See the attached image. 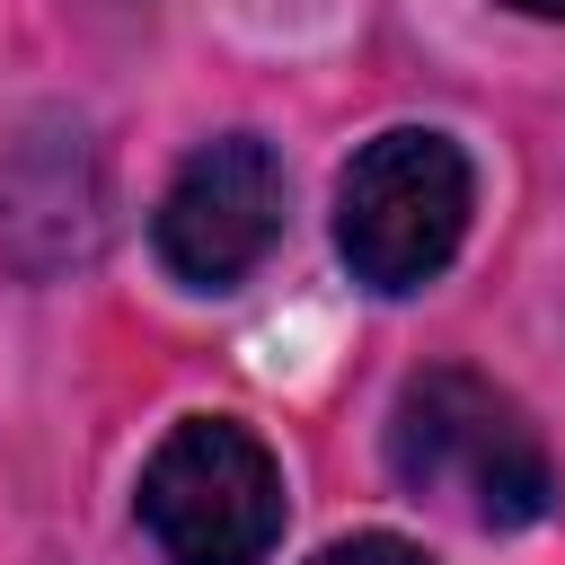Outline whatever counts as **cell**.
Instances as JSON below:
<instances>
[{
	"label": "cell",
	"mask_w": 565,
	"mask_h": 565,
	"mask_svg": "<svg viewBox=\"0 0 565 565\" xmlns=\"http://www.w3.org/2000/svg\"><path fill=\"white\" fill-rule=\"evenodd\" d=\"M388 477L477 530H530L556 503V468L512 388L468 362H433L388 406Z\"/></svg>",
	"instance_id": "cell-1"
},
{
	"label": "cell",
	"mask_w": 565,
	"mask_h": 565,
	"mask_svg": "<svg viewBox=\"0 0 565 565\" xmlns=\"http://www.w3.org/2000/svg\"><path fill=\"white\" fill-rule=\"evenodd\" d=\"M477 212V168L450 132L433 124H397L380 141L353 150L344 185H335V247L353 265V282L371 291H424Z\"/></svg>",
	"instance_id": "cell-2"
},
{
	"label": "cell",
	"mask_w": 565,
	"mask_h": 565,
	"mask_svg": "<svg viewBox=\"0 0 565 565\" xmlns=\"http://www.w3.org/2000/svg\"><path fill=\"white\" fill-rule=\"evenodd\" d=\"M132 503L168 565H265L282 539V468L238 415L168 424Z\"/></svg>",
	"instance_id": "cell-3"
},
{
	"label": "cell",
	"mask_w": 565,
	"mask_h": 565,
	"mask_svg": "<svg viewBox=\"0 0 565 565\" xmlns=\"http://www.w3.org/2000/svg\"><path fill=\"white\" fill-rule=\"evenodd\" d=\"M282 212H291V177L274 159V141L221 132L168 177V194L150 212V247L185 291H230L274 256Z\"/></svg>",
	"instance_id": "cell-4"
},
{
	"label": "cell",
	"mask_w": 565,
	"mask_h": 565,
	"mask_svg": "<svg viewBox=\"0 0 565 565\" xmlns=\"http://www.w3.org/2000/svg\"><path fill=\"white\" fill-rule=\"evenodd\" d=\"M309 565H424V547H406V539H388V530H353V539L318 547Z\"/></svg>",
	"instance_id": "cell-5"
},
{
	"label": "cell",
	"mask_w": 565,
	"mask_h": 565,
	"mask_svg": "<svg viewBox=\"0 0 565 565\" xmlns=\"http://www.w3.org/2000/svg\"><path fill=\"white\" fill-rule=\"evenodd\" d=\"M503 9H521V18H556V26H565V0H503Z\"/></svg>",
	"instance_id": "cell-6"
}]
</instances>
